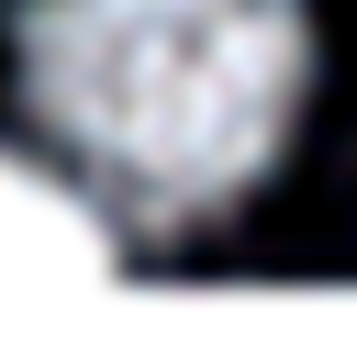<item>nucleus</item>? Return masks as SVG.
<instances>
[{"instance_id": "nucleus-1", "label": "nucleus", "mask_w": 357, "mask_h": 346, "mask_svg": "<svg viewBox=\"0 0 357 346\" xmlns=\"http://www.w3.org/2000/svg\"><path fill=\"white\" fill-rule=\"evenodd\" d=\"M301 89V0H22V100L134 234L234 212L279 167Z\"/></svg>"}, {"instance_id": "nucleus-2", "label": "nucleus", "mask_w": 357, "mask_h": 346, "mask_svg": "<svg viewBox=\"0 0 357 346\" xmlns=\"http://www.w3.org/2000/svg\"><path fill=\"white\" fill-rule=\"evenodd\" d=\"M100 279H112V223L67 179L0 156V290H100Z\"/></svg>"}]
</instances>
